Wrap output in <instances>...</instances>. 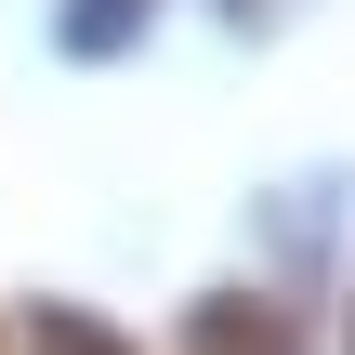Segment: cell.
Instances as JSON below:
<instances>
[{
	"instance_id": "obj_3",
	"label": "cell",
	"mask_w": 355,
	"mask_h": 355,
	"mask_svg": "<svg viewBox=\"0 0 355 355\" xmlns=\"http://www.w3.org/2000/svg\"><path fill=\"white\" fill-rule=\"evenodd\" d=\"M145 13H158V0H79V13H66V53H105V40H132Z\"/></svg>"
},
{
	"instance_id": "obj_4",
	"label": "cell",
	"mask_w": 355,
	"mask_h": 355,
	"mask_svg": "<svg viewBox=\"0 0 355 355\" xmlns=\"http://www.w3.org/2000/svg\"><path fill=\"white\" fill-rule=\"evenodd\" d=\"M224 13H263V0H224Z\"/></svg>"
},
{
	"instance_id": "obj_2",
	"label": "cell",
	"mask_w": 355,
	"mask_h": 355,
	"mask_svg": "<svg viewBox=\"0 0 355 355\" xmlns=\"http://www.w3.org/2000/svg\"><path fill=\"white\" fill-rule=\"evenodd\" d=\"M26 355H132V343H119L105 316H79V303H40V316H26Z\"/></svg>"
},
{
	"instance_id": "obj_1",
	"label": "cell",
	"mask_w": 355,
	"mask_h": 355,
	"mask_svg": "<svg viewBox=\"0 0 355 355\" xmlns=\"http://www.w3.org/2000/svg\"><path fill=\"white\" fill-rule=\"evenodd\" d=\"M184 355H303V343H290V316H277V303H250V290H211V303L184 316Z\"/></svg>"
},
{
	"instance_id": "obj_5",
	"label": "cell",
	"mask_w": 355,
	"mask_h": 355,
	"mask_svg": "<svg viewBox=\"0 0 355 355\" xmlns=\"http://www.w3.org/2000/svg\"><path fill=\"white\" fill-rule=\"evenodd\" d=\"M343 343H355V329H343Z\"/></svg>"
}]
</instances>
